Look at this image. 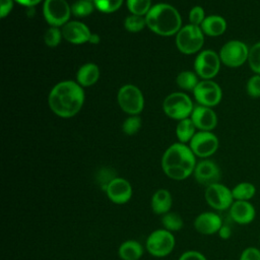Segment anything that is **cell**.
<instances>
[{"label": "cell", "mask_w": 260, "mask_h": 260, "mask_svg": "<svg viewBox=\"0 0 260 260\" xmlns=\"http://www.w3.org/2000/svg\"><path fill=\"white\" fill-rule=\"evenodd\" d=\"M203 43V31L201 27L194 24H188L182 27L176 37L177 48L187 55L198 52L202 48Z\"/></svg>", "instance_id": "277c9868"}, {"label": "cell", "mask_w": 260, "mask_h": 260, "mask_svg": "<svg viewBox=\"0 0 260 260\" xmlns=\"http://www.w3.org/2000/svg\"><path fill=\"white\" fill-rule=\"evenodd\" d=\"M220 58L212 50H205L196 57L194 67L197 74L204 79L214 77L220 68Z\"/></svg>", "instance_id": "8fae6325"}, {"label": "cell", "mask_w": 260, "mask_h": 260, "mask_svg": "<svg viewBox=\"0 0 260 260\" xmlns=\"http://www.w3.org/2000/svg\"><path fill=\"white\" fill-rule=\"evenodd\" d=\"M246 89L251 98L256 99L260 96V74H255L249 78Z\"/></svg>", "instance_id": "e575fe53"}, {"label": "cell", "mask_w": 260, "mask_h": 260, "mask_svg": "<svg viewBox=\"0 0 260 260\" xmlns=\"http://www.w3.org/2000/svg\"><path fill=\"white\" fill-rule=\"evenodd\" d=\"M165 113L176 120L186 119L193 111V104L190 98L183 92H174L166 98L162 104Z\"/></svg>", "instance_id": "8992f818"}, {"label": "cell", "mask_w": 260, "mask_h": 260, "mask_svg": "<svg viewBox=\"0 0 260 260\" xmlns=\"http://www.w3.org/2000/svg\"><path fill=\"white\" fill-rule=\"evenodd\" d=\"M223 224L220 216L214 212H202L194 220L195 230L201 235H213L218 233Z\"/></svg>", "instance_id": "e0dca14e"}, {"label": "cell", "mask_w": 260, "mask_h": 260, "mask_svg": "<svg viewBox=\"0 0 260 260\" xmlns=\"http://www.w3.org/2000/svg\"><path fill=\"white\" fill-rule=\"evenodd\" d=\"M140 126H141L140 118L137 116H132L125 120L122 128L127 135H133L140 129Z\"/></svg>", "instance_id": "836d02e7"}, {"label": "cell", "mask_w": 260, "mask_h": 260, "mask_svg": "<svg viewBox=\"0 0 260 260\" xmlns=\"http://www.w3.org/2000/svg\"><path fill=\"white\" fill-rule=\"evenodd\" d=\"M204 197L207 204L215 210H225L234 203L232 190L220 183L206 187Z\"/></svg>", "instance_id": "9c48e42d"}, {"label": "cell", "mask_w": 260, "mask_h": 260, "mask_svg": "<svg viewBox=\"0 0 260 260\" xmlns=\"http://www.w3.org/2000/svg\"><path fill=\"white\" fill-rule=\"evenodd\" d=\"M93 11V0H77L71 7V12L77 17L89 15Z\"/></svg>", "instance_id": "83f0119b"}, {"label": "cell", "mask_w": 260, "mask_h": 260, "mask_svg": "<svg viewBox=\"0 0 260 260\" xmlns=\"http://www.w3.org/2000/svg\"><path fill=\"white\" fill-rule=\"evenodd\" d=\"M118 103L121 109L130 115L140 113L144 106L143 95L140 89L132 84H126L120 88Z\"/></svg>", "instance_id": "ba28073f"}, {"label": "cell", "mask_w": 260, "mask_h": 260, "mask_svg": "<svg viewBox=\"0 0 260 260\" xmlns=\"http://www.w3.org/2000/svg\"><path fill=\"white\" fill-rule=\"evenodd\" d=\"M193 91L196 101L201 106L209 108L219 104L222 96L221 88L219 85L210 79H205L201 82H198Z\"/></svg>", "instance_id": "7c38bea8"}, {"label": "cell", "mask_w": 260, "mask_h": 260, "mask_svg": "<svg viewBox=\"0 0 260 260\" xmlns=\"http://www.w3.org/2000/svg\"><path fill=\"white\" fill-rule=\"evenodd\" d=\"M99 41H100L99 36L91 34V37H90V39H89V43H91V44H98Z\"/></svg>", "instance_id": "b9f144b4"}, {"label": "cell", "mask_w": 260, "mask_h": 260, "mask_svg": "<svg viewBox=\"0 0 260 260\" xmlns=\"http://www.w3.org/2000/svg\"><path fill=\"white\" fill-rule=\"evenodd\" d=\"M83 102L84 93L81 86L71 80L59 82L49 94L51 110L62 118H70L77 114Z\"/></svg>", "instance_id": "6da1fadb"}, {"label": "cell", "mask_w": 260, "mask_h": 260, "mask_svg": "<svg viewBox=\"0 0 260 260\" xmlns=\"http://www.w3.org/2000/svg\"><path fill=\"white\" fill-rule=\"evenodd\" d=\"M220 176L221 174L218 166L209 159L201 160L196 165L194 170L196 181L205 187L219 183Z\"/></svg>", "instance_id": "5bb4252c"}, {"label": "cell", "mask_w": 260, "mask_h": 260, "mask_svg": "<svg viewBox=\"0 0 260 260\" xmlns=\"http://www.w3.org/2000/svg\"><path fill=\"white\" fill-rule=\"evenodd\" d=\"M118 254L122 260H139L143 255V247L135 240H128L120 245Z\"/></svg>", "instance_id": "7402d4cb"}, {"label": "cell", "mask_w": 260, "mask_h": 260, "mask_svg": "<svg viewBox=\"0 0 260 260\" xmlns=\"http://www.w3.org/2000/svg\"><path fill=\"white\" fill-rule=\"evenodd\" d=\"M248 63L255 74H260V42L254 44L249 49Z\"/></svg>", "instance_id": "f546056e"}, {"label": "cell", "mask_w": 260, "mask_h": 260, "mask_svg": "<svg viewBox=\"0 0 260 260\" xmlns=\"http://www.w3.org/2000/svg\"><path fill=\"white\" fill-rule=\"evenodd\" d=\"M161 223L165 230L170 232H177L183 228V219L181 215L172 211H169L162 215Z\"/></svg>", "instance_id": "484cf974"}, {"label": "cell", "mask_w": 260, "mask_h": 260, "mask_svg": "<svg viewBox=\"0 0 260 260\" xmlns=\"http://www.w3.org/2000/svg\"><path fill=\"white\" fill-rule=\"evenodd\" d=\"M259 242H260V238H259Z\"/></svg>", "instance_id": "7bdbcfd3"}, {"label": "cell", "mask_w": 260, "mask_h": 260, "mask_svg": "<svg viewBox=\"0 0 260 260\" xmlns=\"http://www.w3.org/2000/svg\"><path fill=\"white\" fill-rule=\"evenodd\" d=\"M249 49L241 41L233 40L225 43L219 52L220 61L229 67H239L248 61Z\"/></svg>", "instance_id": "52a82bcc"}, {"label": "cell", "mask_w": 260, "mask_h": 260, "mask_svg": "<svg viewBox=\"0 0 260 260\" xmlns=\"http://www.w3.org/2000/svg\"><path fill=\"white\" fill-rule=\"evenodd\" d=\"M108 198L116 204H124L128 202L132 196L131 184L123 178H114L106 188Z\"/></svg>", "instance_id": "9a60e30c"}, {"label": "cell", "mask_w": 260, "mask_h": 260, "mask_svg": "<svg viewBox=\"0 0 260 260\" xmlns=\"http://www.w3.org/2000/svg\"><path fill=\"white\" fill-rule=\"evenodd\" d=\"M43 11L47 22L57 27L67 23L71 8L66 0H46Z\"/></svg>", "instance_id": "30bf717a"}, {"label": "cell", "mask_w": 260, "mask_h": 260, "mask_svg": "<svg viewBox=\"0 0 260 260\" xmlns=\"http://www.w3.org/2000/svg\"><path fill=\"white\" fill-rule=\"evenodd\" d=\"M99 76V67L95 64L87 63L79 68L77 72V81L82 86H90L98 81Z\"/></svg>", "instance_id": "603a6c76"}, {"label": "cell", "mask_w": 260, "mask_h": 260, "mask_svg": "<svg viewBox=\"0 0 260 260\" xmlns=\"http://www.w3.org/2000/svg\"><path fill=\"white\" fill-rule=\"evenodd\" d=\"M176 134L181 143L191 141L195 134V125L191 119L181 120L176 128Z\"/></svg>", "instance_id": "cb8c5ba5"}, {"label": "cell", "mask_w": 260, "mask_h": 260, "mask_svg": "<svg viewBox=\"0 0 260 260\" xmlns=\"http://www.w3.org/2000/svg\"><path fill=\"white\" fill-rule=\"evenodd\" d=\"M179 260H207L205 258V256L203 254H201L198 251H194V250H190V251H186L184 252Z\"/></svg>", "instance_id": "74e56055"}, {"label": "cell", "mask_w": 260, "mask_h": 260, "mask_svg": "<svg viewBox=\"0 0 260 260\" xmlns=\"http://www.w3.org/2000/svg\"><path fill=\"white\" fill-rule=\"evenodd\" d=\"M177 84L184 89L188 90H194L196 85L198 84L197 76L195 73L191 71H183L177 76Z\"/></svg>", "instance_id": "4316f807"}, {"label": "cell", "mask_w": 260, "mask_h": 260, "mask_svg": "<svg viewBox=\"0 0 260 260\" xmlns=\"http://www.w3.org/2000/svg\"><path fill=\"white\" fill-rule=\"evenodd\" d=\"M173 199L171 193L166 189H159L155 191L151 197L150 205L154 213L164 215L169 212L172 207Z\"/></svg>", "instance_id": "ffe728a7"}, {"label": "cell", "mask_w": 260, "mask_h": 260, "mask_svg": "<svg viewBox=\"0 0 260 260\" xmlns=\"http://www.w3.org/2000/svg\"><path fill=\"white\" fill-rule=\"evenodd\" d=\"M161 167L169 178L177 181L185 180L194 173L195 154L184 143H175L165 151Z\"/></svg>", "instance_id": "7a4b0ae2"}, {"label": "cell", "mask_w": 260, "mask_h": 260, "mask_svg": "<svg viewBox=\"0 0 260 260\" xmlns=\"http://www.w3.org/2000/svg\"><path fill=\"white\" fill-rule=\"evenodd\" d=\"M62 37V31H60L57 27L52 26L45 32L44 40L48 47H56L60 44Z\"/></svg>", "instance_id": "d6a6232c"}, {"label": "cell", "mask_w": 260, "mask_h": 260, "mask_svg": "<svg viewBox=\"0 0 260 260\" xmlns=\"http://www.w3.org/2000/svg\"><path fill=\"white\" fill-rule=\"evenodd\" d=\"M232 193L234 199L236 200L249 201L251 198L254 197L256 193V187L252 183L242 182L233 188Z\"/></svg>", "instance_id": "d4e9b609"}, {"label": "cell", "mask_w": 260, "mask_h": 260, "mask_svg": "<svg viewBox=\"0 0 260 260\" xmlns=\"http://www.w3.org/2000/svg\"><path fill=\"white\" fill-rule=\"evenodd\" d=\"M145 24H146L145 18H143L140 15H135V14L127 16L125 19V23H124L125 28L128 31H132V32L140 31L144 27Z\"/></svg>", "instance_id": "4dcf8cb0"}, {"label": "cell", "mask_w": 260, "mask_h": 260, "mask_svg": "<svg viewBox=\"0 0 260 260\" xmlns=\"http://www.w3.org/2000/svg\"><path fill=\"white\" fill-rule=\"evenodd\" d=\"M146 250L154 257H165L172 253L176 240L172 232L160 229L153 231L146 239Z\"/></svg>", "instance_id": "5b68a950"}, {"label": "cell", "mask_w": 260, "mask_h": 260, "mask_svg": "<svg viewBox=\"0 0 260 260\" xmlns=\"http://www.w3.org/2000/svg\"><path fill=\"white\" fill-rule=\"evenodd\" d=\"M146 25L153 32L160 36H172L181 29V16L178 10L165 3L150 8L145 17Z\"/></svg>", "instance_id": "3957f363"}, {"label": "cell", "mask_w": 260, "mask_h": 260, "mask_svg": "<svg viewBox=\"0 0 260 260\" xmlns=\"http://www.w3.org/2000/svg\"><path fill=\"white\" fill-rule=\"evenodd\" d=\"M123 0H93L95 7L105 13H111L118 10L122 5Z\"/></svg>", "instance_id": "1f68e13d"}, {"label": "cell", "mask_w": 260, "mask_h": 260, "mask_svg": "<svg viewBox=\"0 0 260 260\" xmlns=\"http://www.w3.org/2000/svg\"><path fill=\"white\" fill-rule=\"evenodd\" d=\"M15 1L24 6H35L38 3H40L42 0H15Z\"/></svg>", "instance_id": "60d3db41"}, {"label": "cell", "mask_w": 260, "mask_h": 260, "mask_svg": "<svg viewBox=\"0 0 260 260\" xmlns=\"http://www.w3.org/2000/svg\"><path fill=\"white\" fill-rule=\"evenodd\" d=\"M0 4H1V11H0V16L2 18H4L5 16H7L12 7H13V2L12 0H0Z\"/></svg>", "instance_id": "f35d334b"}, {"label": "cell", "mask_w": 260, "mask_h": 260, "mask_svg": "<svg viewBox=\"0 0 260 260\" xmlns=\"http://www.w3.org/2000/svg\"><path fill=\"white\" fill-rule=\"evenodd\" d=\"M191 120L195 127L202 131H210L217 124L216 114L209 107L205 106L195 107L191 114Z\"/></svg>", "instance_id": "2e32d148"}, {"label": "cell", "mask_w": 260, "mask_h": 260, "mask_svg": "<svg viewBox=\"0 0 260 260\" xmlns=\"http://www.w3.org/2000/svg\"><path fill=\"white\" fill-rule=\"evenodd\" d=\"M230 215L235 222L248 224L254 220L256 210L249 201L236 200L230 207Z\"/></svg>", "instance_id": "d6986e66"}, {"label": "cell", "mask_w": 260, "mask_h": 260, "mask_svg": "<svg viewBox=\"0 0 260 260\" xmlns=\"http://www.w3.org/2000/svg\"><path fill=\"white\" fill-rule=\"evenodd\" d=\"M127 7L132 14L142 16L150 10V0H127Z\"/></svg>", "instance_id": "f1b7e54d"}, {"label": "cell", "mask_w": 260, "mask_h": 260, "mask_svg": "<svg viewBox=\"0 0 260 260\" xmlns=\"http://www.w3.org/2000/svg\"><path fill=\"white\" fill-rule=\"evenodd\" d=\"M189 19L191 21V24H194V25H199L200 24L201 25V23L205 19L203 8L200 7V6L193 7L190 11Z\"/></svg>", "instance_id": "d590c367"}, {"label": "cell", "mask_w": 260, "mask_h": 260, "mask_svg": "<svg viewBox=\"0 0 260 260\" xmlns=\"http://www.w3.org/2000/svg\"><path fill=\"white\" fill-rule=\"evenodd\" d=\"M190 148L199 157H208L218 148L217 137L209 131L195 133L190 141Z\"/></svg>", "instance_id": "4fadbf2b"}, {"label": "cell", "mask_w": 260, "mask_h": 260, "mask_svg": "<svg viewBox=\"0 0 260 260\" xmlns=\"http://www.w3.org/2000/svg\"><path fill=\"white\" fill-rule=\"evenodd\" d=\"M240 260H260V250L255 247H248L241 253Z\"/></svg>", "instance_id": "8d00e7d4"}, {"label": "cell", "mask_w": 260, "mask_h": 260, "mask_svg": "<svg viewBox=\"0 0 260 260\" xmlns=\"http://www.w3.org/2000/svg\"><path fill=\"white\" fill-rule=\"evenodd\" d=\"M217 234H218V236H219L220 239H222V240H228V239H230L231 236H232V229H231L230 225L223 223V224L221 225V228L219 229V231H218Z\"/></svg>", "instance_id": "ab89813d"}, {"label": "cell", "mask_w": 260, "mask_h": 260, "mask_svg": "<svg viewBox=\"0 0 260 260\" xmlns=\"http://www.w3.org/2000/svg\"><path fill=\"white\" fill-rule=\"evenodd\" d=\"M62 36L72 44H83L89 42L91 32L84 23L79 21H69L64 24Z\"/></svg>", "instance_id": "ac0fdd59"}, {"label": "cell", "mask_w": 260, "mask_h": 260, "mask_svg": "<svg viewBox=\"0 0 260 260\" xmlns=\"http://www.w3.org/2000/svg\"><path fill=\"white\" fill-rule=\"evenodd\" d=\"M201 29L207 36L217 37L225 31L226 21L219 15H210L205 17L201 23Z\"/></svg>", "instance_id": "44dd1931"}]
</instances>
